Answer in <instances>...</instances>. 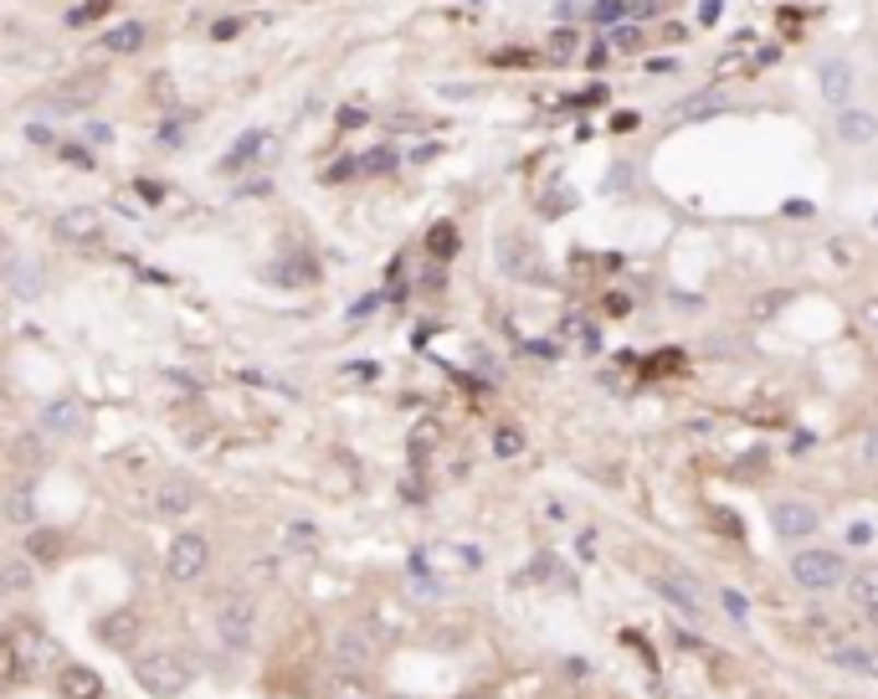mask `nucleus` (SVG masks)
Wrapping results in <instances>:
<instances>
[{"instance_id":"49530a36","label":"nucleus","mask_w":878,"mask_h":699,"mask_svg":"<svg viewBox=\"0 0 878 699\" xmlns=\"http://www.w3.org/2000/svg\"><path fill=\"white\" fill-rule=\"evenodd\" d=\"M847 546H874V529H868V525H853V529H847Z\"/></svg>"},{"instance_id":"0eeeda50","label":"nucleus","mask_w":878,"mask_h":699,"mask_svg":"<svg viewBox=\"0 0 878 699\" xmlns=\"http://www.w3.org/2000/svg\"><path fill=\"white\" fill-rule=\"evenodd\" d=\"M771 525H776L781 540H811L822 529V510L811 499H776L771 504Z\"/></svg>"},{"instance_id":"09e8293b","label":"nucleus","mask_w":878,"mask_h":699,"mask_svg":"<svg viewBox=\"0 0 878 699\" xmlns=\"http://www.w3.org/2000/svg\"><path fill=\"white\" fill-rule=\"evenodd\" d=\"M26 139H32V144H51V129L47 124H26Z\"/></svg>"},{"instance_id":"a18cd8bd","label":"nucleus","mask_w":878,"mask_h":699,"mask_svg":"<svg viewBox=\"0 0 878 699\" xmlns=\"http://www.w3.org/2000/svg\"><path fill=\"white\" fill-rule=\"evenodd\" d=\"M607 57H611V47H607V42H596V47L592 51H586V68H607Z\"/></svg>"},{"instance_id":"4be33fe9","label":"nucleus","mask_w":878,"mask_h":699,"mask_svg":"<svg viewBox=\"0 0 878 699\" xmlns=\"http://www.w3.org/2000/svg\"><path fill=\"white\" fill-rule=\"evenodd\" d=\"M144 42H150V26H144V21H124V26H114V32H103L98 47L134 57V51H144Z\"/></svg>"},{"instance_id":"412c9836","label":"nucleus","mask_w":878,"mask_h":699,"mask_svg":"<svg viewBox=\"0 0 878 699\" xmlns=\"http://www.w3.org/2000/svg\"><path fill=\"white\" fill-rule=\"evenodd\" d=\"M319 699H375V689H371L365 674H344V668H335V674L324 679Z\"/></svg>"},{"instance_id":"864d4df0","label":"nucleus","mask_w":878,"mask_h":699,"mask_svg":"<svg viewBox=\"0 0 878 699\" xmlns=\"http://www.w3.org/2000/svg\"><path fill=\"white\" fill-rule=\"evenodd\" d=\"M874 226H878V217H874Z\"/></svg>"},{"instance_id":"a878e982","label":"nucleus","mask_w":878,"mask_h":699,"mask_svg":"<svg viewBox=\"0 0 878 699\" xmlns=\"http://www.w3.org/2000/svg\"><path fill=\"white\" fill-rule=\"evenodd\" d=\"M524 453V432L519 427H493V458H504V463H514Z\"/></svg>"},{"instance_id":"c03bdc74","label":"nucleus","mask_w":878,"mask_h":699,"mask_svg":"<svg viewBox=\"0 0 878 699\" xmlns=\"http://www.w3.org/2000/svg\"><path fill=\"white\" fill-rule=\"evenodd\" d=\"M719 16H725V5H719V0H699V21H704V26H714Z\"/></svg>"},{"instance_id":"b1692460","label":"nucleus","mask_w":878,"mask_h":699,"mask_svg":"<svg viewBox=\"0 0 878 699\" xmlns=\"http://www.w3.org/2000/svg\"><path fill=\"white\" fill-rule=\"evenodd\" d=\"M843 592H847V602H853L858 613H868V607H874V602H878V566H863V571H847Z\"/></svg>"},{"instance_id":"c9c22d12","label":"nucleus","mask_w":878,"mask_h":699,"mask_svg":"<svg viewBox=\"0 0 878 699\" xmlns=\"http://www.w3.org/2000/svg\"><path fill=\"white\" fill-rule=\"evenodd\" d=\"M350 175H360V160H335V165H324L319 180L329 186V180H350Z\"/></svg>"},{"instance_id":"58836bf2","label":"nucleus","mask_w":878,"mask_h":699,"mask_svg":"<svg viewBox=\"0 0 878 699\" xmlns=\"http://www.w3.org/2000/svg\"><path fill=\"white\" fill-rule=\"evenodd\" d=\"M858 458L868 463V468H878V427H868V432L858 438Z\"/></svg>"},{"instance_id":"de8ad7c7","label":"nucleus","mask_w":878,"mask_h":699,"mask_svg":"<svg viewBox=\"0 0 878 699\" xmlns=\"http://www.w3.org/2000/svg\"><path fill=\"white\" fill-rule=\"evenodd\" d=\"M632 129H637V114H627V108H622V114L611 119V135H632Z\"/></svg>"},{"instance_id":"c756f323","label":"nucleus","mask_w":878,"mask_h":699,"mask_svg":"<svg viewBox=\"0 0 878 699\" xmlns=\"http://www.w3.org/2000/svg\"><path fill=\"white\" fill-rule=\"evenodd\" d=\"M396 171V150H371V154H360V175H390Z\"/></svg>"},{"instance_id":"79ce46f5","label":"nucleus","mask_w":878,"mask_h":699,"mask_svg":"<svg viewBox=\"0 0 878 699\" xmlns=\"http://www.w3.org/2000/svg\"><path fill=\"white\" fill-rule=\"evenodd\" d=\"M781 211H786L792 222H807V217H817V206H811V201H786Z\"/></svg>"},{"instance_id":"ddd939ff","label":"nucleus","mask_w":878,"mask_h":699,"mask_svg":"<svg viewBox=\"0 0 878 699\" xmlns=\"http://www.w3.org/2000/svg\"><path fill=\"white\" fill-rule=\"evenodd\" d=\"M729 98L719 93V88H699V93H689V98H678L674 108H668V119L674 124H699V119H714V114H725Z\"/></svg>"},{"instance_id":"5fc2aeb1","label":"nucleus","mask_w":878,"mask_h":699,"mask_svg":"<svg viewBox=\"0 0 878 699\" xmlns=\"http://www.w3.org/2000/svg\"><path fill=\"white\" fill-rule=\"evenodd\" d=\"M0 525H5V520H0Z\"/></svg>"},{"instance_id":"a19ab883","label":"nucleus","mask_w":878,"mask_h":699,"mask_svg":"<svg viewBox=\"0 0 878 699\" xmlns=\"http://www.w3.org/2000/svg\"><path fill=\"white\" fill-rule=\"evenodd\" d=\"M858 319H863V325H868V329H874V335H878V293H868V299H863V304H858Z\"/></svg>"},{"instance_id":"39448f33","label":"nucleus","mask_w":878,"mask_h":699,"mask_svg":"<svg viewBox=\"0 0 878 699\" xmlns=\"http://www.w3.org/2000/svg\"><path fill=\"white\" fill-rule=\"evenodd\" d=\"M206 571H211V540H206L201 529L175 535L165 550V576L175 581V586H201Z\"/></svg>"},{"instance_id":"aec40b11","label":"nucleus","mask_w":878,"mask_h":699,"mask_svg":"<svg viewBox=\"0 0 878 699\" xmlns=\"http://www.w3.org/2000/svg\"><path fill=\"white\" fill-rule=\"evenodd\" d=\"M283 550L288 556H319L324 550V529L314 520H288L283 525Z\"/></svg>"},{"instance_id":"8fccbe9b","label":"nucleus","mask_w":878,"mask_h":699,"mask_svg":"<svg viewBox=\"0 0 878 699\" xmlns=\"http://www.w3.org/2000/svg\"><path fill=\"white\" fill-rule=\"evenodd\" d=\"M776 57H781V47H765V51H756V68H771Z\"/></svg>"},{"instance_id":"dca6fc26","label":"nucleus","mask_w":878,"mask_h":699,"mask_svg":"<svg viewBox=\"0 0 878 699\" xmlns=\"http://www.w3.org/2000/svg\"><path fill=\"white\" fill-rule=\"evenodd\" d=\"M57 237L72 247H103V222L93 211H62L57 217Z\"/></svg>"},{"instance_id":"423d86ee","label":"nucleus","mask_w":878,"mask_h":699,"mask_svg":"<svg viewBox=\"0 0 878 699\" xmlns=\"http://www.w3.org/2000/svg\"><path fill=\"white\" fill-rule=\"evenodd\" d=\"M381 659V649H375L371 628H360V622H339L335 632H329V664L344 668V674H371V664Z\"/></svg>"},{"instance_id":"a211bd4d","label":"nucleus","mask_w":878,"mask_h":699,"mask_svg":"<svg viewBox=\"0 0 878 699\" xmlns=\"http://www.w3.org/2000/svg\"><path fill=\"white\" fill-rule=\"evenodd\" d=\"M57 695L62 699H103V674L83 664H62L57 674Z\"/></svg>"},{"instance_id":"5701e85b","label":"nucleus","mask_w":878,"mask_h":699,"mask_svg":"<svg viewBox=\"0 0 878 699\" xmlns=\"http://www.w3.org/2000/svg\"><path fill=\"white\" fill-rule=\"evenodd\" d=\"M98 638L108 643V649H129L139 638V613H108L98 622Z\"/></svg>"},{"instance_id":"72a5a7b5","label":"nucleus","mask_w":878,"mask_h":699,"mask_svg":"<svg viewBox=\"0 0 878 699\" xmlns=\"http://www.w3.org/2000/svg\"><path fill=\"white\" fill-rule=\"evenodd\" d=\"M426 447H437V422H422L411 432V458H422Z\"/></svg>"},{"instance_id":"20e7f679","label":"nucleus","mask_w":878,"mask_h":699,"mask_svg":"<svg viewBox=\"0 0 878 699\" xmlns=\"http://www.w3.org/2000/svg\"><path fill=\"white\" fill-rule=\"evenodd\" d=\"M786 571H792V581L801 586V592H811V597L838 592V586L847 581V561L838 556V550H828V546H801Z\"/></svg>"},{"instance_id":"9d476101","label":"nucleus","mask_w":878,"mask_h":699,"mask_svg":"<svg viewBox=\"0 0 878 699\" xmlns=\"http://www.w3.org/2000/svg\"><path fill=\"white\" fill-rule=\"evenodd\" d=\"M653 592H658L678 617H689V622H704V617H710V602L693 592L689 576H653Z\"/></svg>"},{"instance_id":"6e6552de","label":"nucleus","mask_w":878,"mask_h":699,"mask_svg":"<svg viewBox=\"0 0 878 699\" xmlns=\"http://www.w3.org/2000/svg\"><path fill=\"white\" fill-rule=\"evenodd\" d=\"M196 504H201V484L190 474H165L160 478V489H154V514H165V520H186V514H196Z\"/></svg>"},{"instance_id":"4468645a","label":"nucleus","mask_w":878,"mask_h":699,"mask_svg":"<svg viewBox=\"0 0 878 699\" xmlns=\"http://www.w3.org/2000/svg\"><path fill=\"white\" fill-rule=\"evenodd\" d=\"M32 586H36V566L26 556H0V602L32 597Z\"/></svg>"},{"instance_id":"6ab92c4d","label":"nucleus","mask_w":878,"mask_h":699,"mask_svg":"<svg viewBox=\"0 0 878 699\" xmlns=\"http://www.w3.org/2000/svg\"><path fill=\"white\" fill-rule=\"evenodd\" d=\"M832 129H838V139H843V144H874V139H878V119L868 114V108H853V103H843V108H838V124H832Z\"/></svg>"},{"instance_id":"7c9ffc66","label":"nucleus","mask_w":878,"mask_h":699,"mask_svg":"<svg viewBox=\"0 0 878 699\" xmlns=\"http://www.w3.org/2000/svg\"><path fill=\"white\" fill-rule=\"evenodd\" d=\"M108 11H114V0H83L78 11H68V21L72 26H87V21H103Z\"/></svg>"},{"instance_id":"473e14b6","label":"nucleus","mask_w":878,"mask_h":699,"mask_svg":"<svg viewBox=\"0 0 878 699\" xmlns=\"http://www.w3.org/2000/svg\"><path fill=\"white\" fill-rule=\"evenodd\" d=\"M335 124H339V135H350V129H365V124H371V114H365V108H355V103H344V108L335 114Z\"/></svg>"},{"instance_id":"2eb2a0df","label":"nucleus","mask_w":878,"mask_h":699,"mask_svg":"<svg viewBox=\"0 0 878 699\" xmlns=\"http://www.w3.org/2000/svg\"><path fill=\"white\" fill-rule=\"evenodd\" d=\"M828 664L843 668V674H868V679H878V659L863 643H853V638H832L828 643Z\"/></svg>"},{"instance_id":"cd10ccee","label":"nucleus","mask_w":878,"mask_h":699,"mask_svg":"<svg viewBox=\"0 0 878 699\" xmlns=\"http://www.w3.org/2000/svg\"><path fill=\"white\" fill-rule=\"evenodd\" d=\"M586 16L596 21V26H622L627 21V0H592V11Z\"/></svg>"},{"instance_id":"4c0bfd02","label":"nucleus","mask_w":878,"mask_h":699,"mask_svg":"<svg viewBox=\"0 0 878 699\" xmlns=\"http://www.w3.org/2000/svg\"><path fill=\"white\" fill-rule=\"evenodd\" d=\"M786 299H792V293H786V289H776V293H771V299H756V304H750V314H756V319H771V314H776V308L786 304Z\"/></svg>"},{"instance_id":"1a4fd4ad","label":"nucleus","mask_w":878,"mask_h":699,"mask_svg":"<svg viewBox=\"0 0 878 699\" xmlns=\"http://www.w3.org/2000/svg\"><path fill=\"white\" fill-rule=\"evenodd\" d=\"M272 154H278V135L272 129H247V135L226 150V160H221V171L237 175V171H257V165H268Z\"/></svg>"},{"instance_id":"3c124183","label":"nucleus","mask_w":878,"mask_h":699,"mask_svg":"<svg viewBox=\"0 0 878 699\" xmlns=\"http://www.w3.org/2000/svg\"><path fill=\"white\" fill-rule=\"evenodd\" d=\"M863 617H868V628L878 632V602H874V607H868V613H863Z\"/></svg>"},{"instance_id":"37998d69","label":"nucleus","mask_w":878,"mask_h":699,"mask_svg":"<svg viewBox=\"0 0 878 699\" xmlns=\"http://www.w3.org/2000/svg\"><path fill=\"white\" fill-rule=\"evenodd\" d=\"M62 160H72V165H83V171H93V150H78V144H62Z\"/></svg>"},{"instance_id":"393cba45","label":"nucleus","mask_w":878,"mask_h":699,"mask_svg":"<svg viewBox=\"0 0 878 699\" xmlns=\"http://www.w3.org/2000/svg\"><path fill=\"white\" fill-rule=\"evenodd\" d=\"M72 427H78V401H68V396H62V401H51V407L42 411V427H36V432H51V438H68Z\"/></svg>"},{"instance_id":"9b49d317","label":"nucleus","mask_w":878,"mask_h":699,"mask_svg":"<svg viewBox=\"0 0 878 699\" xmlns=\"http://www.w3.org/2000/svg\"><path fill=\"white\" fill-rule=\"evenodd\" d=\"M72 550V540H68V529H57V525H32L26 529V546H21V556L32 566H57L62 556Z\"/></svg>"},{"instance_id":"e433bc0d","label":"nucleus","mask_w":878,"mask_h":699,"mask_svg":"<svg viewBox=\"0 0 878 699\" xmlns=\"http://www.w3.org/2000/svg\"><path fill=\"white\" fill-rule=\"evenodd\" d=\"M663 16V0H627V21H653Z\"/></svg>"},{"instance_id":"7ed1b4c3","label":"nucleus","mask_w":878,"mask_h":699,"mask_svg":"<svg viewBox=\"0 0 878 699\" xmlns=\"http://www.w3.org/2000/svg\"><path fill=\"white\" fill-rule=\"evenodd\" d=\"M36 659H42V632L32 622L0 632V689H21L36 679Z\"/></svg>"},{"instance_id":"c85d7f7f","label":"nucleus","mask_w":878,"mask_h":699,"mask_svg":"<svg viewBox=\"0 0 878 699\" xmlns=\"http://www.w3.org/2000/svg\"><path fill=\"white\" fill-rule=\"evenodd\" d=\"M16 463L21 468H36V463H47V443H42V432H26L16 443Z\"/></svg>"},{"instance_id":"bb28decb","label":"nucleus","mask_w":878,"mask_h":699,"mask_svg":"<svg viewBox=\"0 0 878 699\" xmlns=\"http://www.w3.org/2000/svg\"><path fill=\"white\" fill-rule=\"evenodd\" d=\"M426 253L447 263V257L457 253V226H453V222H437V226H432V232H426Z\"/></svg>"},{"instance_id":"f257e3e1","label":"nucleus","mask_w":878,"mask_h":699,"mask_svg":"<svg viewBox=\"0 0 878 699\" xmlns=\"http://www.w3.org/2000/svg\"><path fill=\"white\" fill-rule=\"evenodd\" d=\"M134 684L144 689L150 699H175L190 689V664L186 653L175 649H150L134 659Z\"/></svg>"},{"instance_id":"f3484780","label":"nucleus","mask_w":878,"mask_h":699,"mask_svg":"<svg viewBox=\"0 0 878 699\" xmlns=\"http://www.w3.org/2000/svg\"><path fill=\"white\" fill-rule=\"evenodd\" d=\"M0 520L16 529H32L36 525V494H32V478H21L16 489L0 494Z\"/></svg>"},{"instance_id":"603ef678","label":"nucleus","mask_w":878,"mask_h":699,"mask_svg":"<svg viewBox=\"0 0 878 699\" xmlns=\"http://www.w3.org/2000/svg\"><path fill=\"white\" fill-rule=\"evenodd\" d=\"M457 699H489V689H473V695H457Z\"/></svg>"},{"instance_id":"ea45409f","label":"nucleus","mask_w":878,"mask_h":699,"mask_svg":"<svg viewBox=\"0 0 878 699\" xmlns=\"http://www.w3.org/2000/svg\"><path fill=\"white\" fill-rule=\"evenodd\" d=\"M493 62H499V68H529V62H535V51H499Z\"/></svg>"},{"instance_id":"f8f14e48","label":"nucleus","mask_w":878,"mask_h":699,"mask_svg":"<svg viewBox=\"0 0 878 699\" xmlns=\"http://www.w3.org/2000/svg\"><path fill=\"white\" fill-rule=\"evenodd\" d=\"M817 83H822V98H828L832 108H843V103L853 98V62L838 57V51L822 57V62H817Z\"/></svg>"},{"instance_id":"f03ea898","label":"nucleus","mask_w":878,"mask_h":699,"mask_svg":"<svg viewBox=\"0 0 878 699\" xmlns=\"http://www.w3.org/2000/svg\"><path fill=\"white\" fill-rule=\"evenodd\" d=\"M211 628H216L226 653H247L257 638V602L247 592H221L216 607H211Z\"/></svg>"},{"instance_id":"f704fd0d","label":"nucleus","mask_w":878,"mask_h":699,"mask_svg":"<svg viewBox=\"0 0 878 699\" xmlns=\"http://www.w3.org/2000/svg\"><path fill=\"white\" fill-rule=\"evenodd\" d=\"M611 42H617L611 51H642V26H617V32H611Z\"/></svg>"},{"instance_id":"2f4dec72","label":"nucleus","mask_w":878,"mask_h":699,"mask_svg":"<svg viewBox=\"0 0 878 699\" xmlns=\"http://www.w3.org/2000/svg\"><path fill=\"white\" fill-rule=\"evenodd\" d=\"M575 47H581V36H575L571 26H560V32L550 36V57H555V62H565V57H575Z\"/></svg>"}]
</instances>
